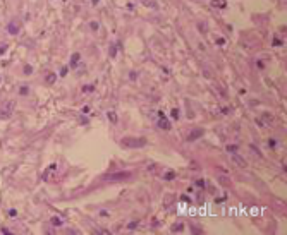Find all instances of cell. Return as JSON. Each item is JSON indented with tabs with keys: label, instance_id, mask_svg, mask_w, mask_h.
<instances>
[{
	"label": "cell",
	"instance_id": "cell-2",
	"mask_svg": "<svg viewBox=\"0 0 287 235\" xmlns=\"http://www.w3.org/2000/svg\"><path fill=\"white\" fill-rule=\"evenodd\" d=\"M14 101H7L3 106H0V119H9L12 115V110H14Z\"/></svg>",
	"mask_w": 287,
	"mask_h": 235
},
{
	"label": "cell",
	"instance_id": "cell-14",
	"mask_svg": "<svg viewBox=\"0 0 287 235\" xmlns=\"http://www.w3.org/2000/svg\"><path fill=\"white\" fill-rule=\"evenodd\" d=\"M52 223H53V225H60V223H62V222H60V220H58V218H53V220H52Z\"/></svg>",
	"mask_w": 287,
	"mask_h": 235
},
{
	"label": "cell",
	"instance_id": "cell-11",
	"mask_svg": "<svg viewBox=\"0 0 287 235\" xmlns=\"http://www.w3.org/2000/svg\"><path fill=\"white\" fill-rule=\"evenodd\" d=\"M227 151H229V153H236V151H237V146H234V144H232V146H227Z\"/></svg>",
	"mask_w": 287,
	"mask_h": 235
},
{
	"label": "cell",
	"instance_id": "cell-12",
	"mask_svg": "<svg viewBox=\"0 0 287 235\" xmlns=\"http://www.w3.org/2000/svg\"><path fill=\"white\" fill-rule=\"evenodd\" d=\"M53 81H55V76H48V77H46V82H48V84H52Z\"/></svg>",
	"mask_w": 287,
	"mask_h": 235
},
{
	"label": "cell",
	"instance_id": "cell-6",
	"mask_svg": "<svg viewBox=\"0 0 287 235\" xmlns=\"http://www.w3.org/2000/svg\"><path fill=\"white\" fill-rule=\"evenodd\" d=\"M131 175L129 173H115V175H110L108 180H119V179H129Z\"/></svg>",
	"mask_w": 287,
	"mask_h": 235
},
{
	"label": "cell",
	"instance_id": "cell-4",
	"mask_svg": "<svg viewBox=\"0 0 287 235\" xmlns=\"http://www.w3.org/2000/svg\"><path fill=\"white\" fill-rule=\"evenodd\" d=\"M201 136H203V131H201V129H198V131H193V132L189 134V137H188V139H189V141H194V139H198V137H201Z\"/></svg>",
	"mask_w": 287,
	"mask_h": 235
},
{
	"label": "cell",
	"instance_id": "cell-7",
	"mask_svg": "<svg viewBox=\"0 0 287 235\" xmlns=\"http://www.w3.org/2000/svg\"><path fill=\"white\" fill-rule=\"evenodd\" d=\"M182 228H184V225L182 223H175V225H172V232H182Z\"/></svg>",
	"mask_w": 287,
	"mask_h": 235
},
{
	"label": "cell",
	"instance_id": "cell-5",
	"mask_svg": "<svg viewBox=\"0 0 287 235\" xmlns=\"http://www.w3.org/2000/svg\"><path fill=\"white\" fill-rule=\"evenodd\" d=\"M272 122H274V117L268 115V113H263V122H260V124H263V125H272Z\"/></svg>",
	"mask_w": 287,
	"mask_h": 235
},
{
	"label": "cell",
	"instance_id": "cell-9",
	"mask_svg": "<svg viewBox=\"0 0 287 235\" xmlns=\"http://www.w3.org/2000/svg\"><path fill=\"white\" fill-rule=\"evenodd\" d=\"M158 125H160V127H162V129H167V131H169V129H170V124H169V122H167V120H160V122H158Z\"/></svg>",
	"mask_w": 287,
	"mask_h": 235
},
{
	"label": "cell",
	"instance_id": "cell-10",
	"mask_svg": "<svg viewBox=\"0 0 287 235\" xmlns=\"http://www.w3.org/2000/svg\"><path fill=\"white\" fill-rule=\"evenodd\" d=\"M108 119H110L114 124H117V115H115L114 112H108Z\"/></svg>",
	"mask_w": 287,
	"mask_h": 235
},
{
	"label": "cell",
	"instance_id": "cell-8",
	"mask_svg": "<svg viewBox=\"0 0 287 235\" xmlns=\"http://www.w3.org/2000/svg\"><path fill=\"white\" fill-rule=\"evenodd\" d=\"M17 31H19V26H17V24H10V26H9V33H10V34H15Z\"/></svg>",
	"mask_w": 287,
	"mask_h": 235
},
{
	"label": "cell",
	"instance_id": "cell-1",
	"mask_svg": "<svg viewBox=\"0 0 287 235\" xmlns=\"http://www.w3.org/2000/svg\"><path fill=\"white\" fill-rule=\"evenodd\" d=\"M145 144H146L145 137H124L122 139L124 148H143Z\"/></svg>",
	"mask_w": 287,
	"mask_h": 235
},
{
	"label": "cell",
	"instance_id": "cell-3",
	"mask_svg": "<svg viewBox=\"0 0 287 235\" xmlns=\"http://www.w3.org/2000/svg\"><path fill=\"white\" fill-rule=\"evenodd\" d=\"M231 160H232V163H236V165H237L239 168H246V167H248L246 160H244L243 156H239L237 153H232V158H231Z\"/></svg>",
	"mask_w": 287,
	"mask_h": 235
},
{
	"label": "cell",
	"instance_id": "cell-13",
	"mask_svg": "<svg viewBox=\"0 0 287 235\" xmlns=\"http://www.w3.org/2000/svg\"><path fill=\"white\" fill-rule=\"evenodd\" d=\"M213 5H217V7H224V2H220V0H213Z\"/></svg>",
	"mask_w": 287,
	"mask_h": 235
}]
</instances>
